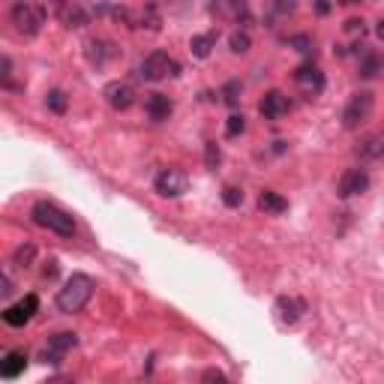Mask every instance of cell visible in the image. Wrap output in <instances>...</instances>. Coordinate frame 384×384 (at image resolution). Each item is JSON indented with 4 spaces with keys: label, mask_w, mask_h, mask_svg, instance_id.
Returning a JSON list of instances; mask_svg holds the SVG:
<instances>
[{
    "label": "cell",
    "mask_w": 384,
    "mask_h": 384,
    "mask_svg": "<svg viewBox=\"0 0 384 384\" xmlns=\"http://www.w3.org/2000/svg\"><path fill=\"white\" fill-rule=\"evenodd\" d=\"M48 3H54V6H64V3H69V0H48Z\"/></svg>",
    "instance_id": "ab89813d"
},
{
    "label": "cell",
    "mask_w": 384,
    "mask_h": 384,
    "mask_svg": "<svg viewBox=\"0 0 384 384\" xmlns=\"http://www.w3.org/2000/svg\"><path fill=\"white\" fill-rule=\"evenodd\" d=\"M219 165H222V150H219L216 141H207V145H205V168L216 171Z\"/></svg>",
    "instance_id": "f546056e"
},
{
    "label": "cell",
    "mask_w": 384,
    "mask_h": 384,
    "mask_svg": "<svg viewBox=\"0 0 384 384\" xmlns=\"http://www.w3.org/2000/svg\"><path fill=\"white\" fill-rule=\"evenodd\" d=\"M117 54H120L117 45L108 43V39H103V36H90L87 43H84V57H87V64L96 66V69H103L108 60H115Z\"/></svg>",
    "instance_id": "7c38bea8"
},
{
    "label": "cell",
    "mask_w": 384,
    "mask_h": 384,
    "mask_svg": "<svg viewBox=\"0 0 384 384\" xmlns=\"http://www.w3.org/2000/svg\"><path fill=\"white\" fill-rule=\"evenodd\" d=\"M207 13H210V18H216V22H228V24H246L249 22L246 0H210Z\"/></svg>",
    "instance_id": "ba28073f"
},
{
    "label": "cell",
    "mask_w": 384,
    "mask_h": 384,
    "mask_svg": "<svg viewBox=\"0 0 384 384\" xmlns=\"http://www.w3.org/2000/svg\"><path fill=\"white\" fill-rule=\"evenodd\" d=\"M367 189H369V175H367V168H348V171H342V177L337 180V195H339V198L363 195Z\"/></svg>",
    "instance_id": "30bf717a"
},
{
    "label": "cell",
    "mask_w": 384,
    "mask_h": 384,
    "mask_svg": "<svg viewBox=\"0 0 384 384\" xmlns=\"http://www.w3.org/2000/svg\"><path fill=\"white\" fill-rule=\"evenodd\" d=\"M363 18H348L346 22V34H355V36H363Z\"/></svg>",
    "instance_id": "d6a6232c"
},
{
    "label": "cell",
    "mask_w": 384,
    "mask_h": 384,
    "mask_svg": "<svg viewBox=\"0 0 384 384\" xmlns=\"http://www.w3.org/2000/svg\"><path fill=\"white\" fill-rule=\"evenodd\" d=\"M270 9H274L276 15H291L297 9L295 0H270Z\"/></svg>",
    "instance_id": "1f68e13d"
},
{
    "label": "cell",
    "mask_w": 384,
    "mask_h": 384,
    "mask_svg": "<svg viewBox=\"0 0 384 384\" xmlns=\"http://www.w3.org/2000/svg\"><path fill=\"white\" fill-rule=\"evenodd\" d=\"M214 48H216V34H214V30H210V34H195L189 39V52H192V57H198V60L210 57Z\"/></svg>",
    "instance_id": "7402d4cb"
},
{
    "label": "cell",
    "mask_w": 384,
    "mask_h": 384,
    "mask_svg": "<svg viewBox=\"0 0 384 384\" xmlns=\"http://www.w3.org/2000/svg\"><path fill=\"white\" fill-rule=\"evenodd\" d=\"M154 189H156V195H163V198H180L189 189V177H186V171H180V168H163L154 177Z\"/></svg>",
    "instance_id": "8992f818"
},
{
    "label": "cell",
    "mask_w": 384,
    "mask_h": 384,
    "mask_svg": "<svg viewBox=\"0 0 384 384\" xmlns=\"http://www.w3.org/2000/svg\"><path fill=\"white\" fill-rule=\"evenodd\" d=\"M228 48L235 54H246L249 48H252V36L246 34V30H235V34L228 36Z\"/></svg>",
    "instance_id": "484cf974"
},
{
    "label": "cell",
    "mask_w": 384,
    "mask_h": 384,
    "mask_svg": "<svg viewBox=\"0 0 384 384\" xmlns=\"http://www.w3.org/2000/svg\"><path fill=\"white\" fill-rule=\"evenodd\" d=\"M288 48H295V52H300L303 57H309L316 43H312L309 34H295V36H288Z\"/></svg>",
    "instance_id": "83f0119b"
},
{
    "label": "cell",
    "mask_w": 384,
    "mask_h": 384,
    "mask_svg": "<svg viewBox=\"0 0 384 384\" xmlns=\"http://www.w3.org/2000/svg\"><path fill=\"white\" fill-rule=\"evenodd\" d=\"M258 210H265V214H270V216H282L288 210V198H282L274 189H265L258 195Z\"/></svg>",
    "instance_id": "d6986e66"
},
{
    "label": "cell",
    "mask_w": 384,
    "mask_h": 384,
    "mask_svg": "<svg viewBox=\"0 0 384 384\" xmlns=\"http://www.w3.org/2000/svg\"><path fill=\"white\" fill-rule=\"evenodd\" d=\"M45 108L52 111V115H66V108H69V96L64 94V90H48L45 94Z\"/></svg>",
    "instance_id": "d4e9b609"
},
{
    "label": "cell",
    "mask_w": 384,
    "mask_h": 384,
    "mask_svg": "<svg viewBox=\"0 0 384 384\" xmlns=\"http://www.w3.org/2000/svg\"><path fill=\"white\" fill-rule=\"evenodd\" d=\"M246 133V117L240 115V111H235L228 120H226V138H237Z\"/></svg>",
    "instance_id": "f1b7e54d"
},
{
    "label": "cell",
    "mask_w": 384,
    "mask_h": 384,
    "mask_svg": "<svg viewBox=\"0 0 384 384\" xmlns=\"http://www.w3.org/2000/svg\"><path fill=\"white\" fill-rule=\"evenodd\" d=\"M78 346V337L75 333H69V330H64V333H54V337H48V346L43 348V363H52V367H60L64 363V357L69 355Z\"/></svg>",
    "instance_id": "9c48e42d"
},
{
    "label": "cell",
    "mask_w": 384,
    "mask_h": 384,
    "mask_svg": "<svg viewBox=\"0 0 384 384\" xmlns=\"http://www.w3.org/2000/svg\"><path fill=\"white\" fill-rule=\"evenodd\" d=\"M9 18H13V24L22 36H36L45 24V6L39 0H13Z\"/></svg>",
    "instance_id": "3957f363"
},
{
    "label": "cell",
    "mask_w": 384,
    "mask_h": 384,
    "mask_svg": "<svg viewBox=\"0 0 384 384\" xmlns=\"http://www.w3.org/2000/svg\"><path fill=\"white\" fill-rule=\"evenodd\" d=\"M180 64L165 52H154L138 64V78L141 82H163V78H177Z\"/></svg>",
    "instance_id": "277c9868"
},
{
    "label": "cell",
    "mask_w": 384,
    "mask_h": 384,
    "mask_svg": "<svg viewBox=\"0 0 384 384\" xmlns=\"http://www.w3.org/2000/svg\"><path fill=\"white\" fill-rule=\"evenodd\" d=\"M103 96H105L108 108H115V111H126L135 105V87L126 82H108L103 87Z\"/></svg>",
    "instance_id": "4fadbf2b"
},
{
    "label": "cell",
    "mask_w": 384,
    "mask_h": 384,
    "mask_svg": "<svg viewBox=\"0 0 384 384\" xmlns=\"http://www.w3.org/2000/svg\"><path fill=\"white\" fill-rule=\"evenodd\" d=\"M94 291H96V282L94 276H87V274H73L66 282H64V288H57V309L64 312V316H75V312H82L90 297H94Z\"/></svg>",
    "instance_id": "6da1fadb"
},
{
    "label": "cell",
    "mask_w": 384,
    "mask_h": 384,
    "mask_svg": "<svg viewBox=\"0 0 384 384\" xmlns=\"http://www.w3.org/2000/svg\"><path fill=\"white\" fill-rule=\"evenodd\" d=\"M307 312V303H303L300 297H288V295H279L276 303H274V316L282 327H291V325H297L300 316Z\"/></svg>",
    "instance_id": "5bb4252c"
},
{
    "label": "cell",
    "mask_w": 384,
    "mask_h": 384,
    "mask_svg": "<svg viewBox=\"0 0 384 384\" xmlns=\"http://www.w3.org/2000/svg\"><path fill=\"white\" fill-rule=\"evenodd\" d=\"M325 84H327V78H325V73H321L316 64H300V66L295 69V87H297L307 99L321 96Z\"/></svg>",
    "instance_id": "52a82bcc"
},
{
    "label": "cell",
    "mask_w": 384,
    "mask_h": 384,
    "mask_svg": "<svg viewBox=\"0 0 384 384\" xmlns=\"http://www.w3.org/2000/svg\"><path fill=\"white\" fill-rule=\"evenodd\" d=\"M274 154H286V141H274Z\"/></svg>",
    "instance_id": "f35d334b"
},
{
    "label": "cell",
    "mask_w": 384,
    "mask_h": 384,
    "mask_svg": "<svg viewBox=\"0 0 384 384\" xmlns=\"http://www.w3.org/2000/svg\"><path fill=\"white\" fill-rule=\"evenodd\" d=\"M355 154L360 163H378V159H384V135H378V133L363 135L355 145Z\"/></svg>",
    "instance_id": "2e32d148"
},
{
    "label": "cell",
    "mask_w": 384,
    "mask_h": 384,
    "mask_svg": "<svg viewBox=\"0 0 384 384\" xmlns=\"http://www.w3.org/2000/svg\"><path fill=\"white\" fill-rule=\"evenodd\" d=\"M222 205H226V207H240V205H244V189H240V186H226V189H222Z\"/></svg>",
    "instance_id": "4dcf8cb0"
},
{
    "label": "cell",
    "mask_w": 384,
    "mask_h": 384,
    "mask_svg": "<svg viewBox=\"0 0 384 384\" xmlns=\"http://www.w3.org/2000/svg\"><path fill=\"white\" fill-rule=\"evenodd\" d=\"M312 6H316V13H318V15H327L330 9H333L330 0H312Z\"/></svg>",
    "instance_id": "836d02e7"
},
{
    "label": "cell",
    "mask_w": 384,
    "mask_h": 384,
    "mask_svg": "<svg viewBox=\"0 0 384 384\" xmlns=\"http://www.w3.org/2000/svg\"><path fill=\"white\" fill-rule=\"evenodd\" d=\"M60 22H64L66 27H84V24L90 22V15H87L78 3H73V0H69V3L60 6Z\"/></svg>",
    "instance_id": "603a6c76"
},
{
    "label": "cell",
    "mask_w": 384,
    "mask_h": 384,
    "mask_svg": "<svg viewBox=\"0 0 384 384\" xmlns=\"http://www.w3.org/2000/svg\"><path fill=\"white\" fill-rule=\"evenodd\" d=\"M36 312H39V297L36 295H24L18 303H13V307L3 309V321L9 327H24Z\"/></svg>",
    "instance_id": "8fae6325"
},
{
    "label": "cell",
    "mask_w": 384,
    "mask_h": 384,
    "mask_svg": "<svg viewBox=\"0 0 384 384\" xmlns=\"http://www.w3.org/2000/svg\"><path fill=\"white\" fill-rule=\"evenodd\" d=\"M357 73H360V78H378L384 73V57L378 52H363L360 64H357Z\"/></svg>",
    "instance_id": "ffe728a7"
},
{
    "label": "cell",
    "mask_w": 384,
    "mask_h": 384,
    "mask_svg": "<svg viewBox=\"0 0 384 384\" xmlns=\"http://www.w3.org/2000/svg\"><path fill=\"white\" fill-rule=\"evenodd\" d=\"M24 369H27V355H24V351H9V355L0 360V376H3L6 381L18 378Z\"/></svg>",
    "instance_id": "ac0fdd59"
},
{
    "label": "cell",
    "mask_w": 384,
    "mask_h": 384,
    "mask_svg": "<svg viewBox=\"0 0 384 384\" xmlns=\"http://www.w3.org/2000/svg\"><path fill=\"white\" fill-rule=\"evenodd\" d=\"M34 258H36V246L34 244H22L15 249V256H13V265L15 267H30V265H34Z\"/></svg>",
    "instance_id": "4316f807"
},
{
    "label": "cell",
    "mask_w": 384,
    "mask_h": 384,
    "mask_svg": "<svg viewBox=\"0 0 384 384\" xmlns=\"http://www.w3.org/2000/svg\"><path fill=\"white\" fill-rule=\"evenodd\" d=\"M372 108H376V96H372L369 90H357V94H351L346 108H342V126H346V129H360L372 117Z\"/></svg>",
    "instance_id": "5b68a950"
},
{
    "label": "cell",
    "mask_w": 384,
    "mask_h": 384,
    "mask_svg": "<svg viewBox=\"0 0 384 384\" xmlns=\"http://www.w3.org/2000/svg\"><path fill=\"white\" fill-rule=\"evenodd\" d=\"M145 111H147V117L154 120V124H163V120L171 117V111H175V103L165 96V94H150L145 99Z\"/></svg>",
    "instance_id": "e0dca14e"
},
{
    "label": "cell",
    "mask_w": 384,
    "mask_h": 384,
    "mask_svg": "<svg viewBox=\"0 0 384 384\" xmlns=\"http://www.w3.org/2000/svg\"><path fill=\"white\" fill-rule=\"evenodd\" d=\"M0 291H3V295L13 291V276H9V274H3V288H0Z\"/></svg>",
    "instance_id": "8d00e7d4"
},
{
    "label": "cell",
    "mask_w": 384,
    "mask_h": 384,
    "mask_svg": "<svg viewBox=\"0 0 384 384\" xmlns=\"http://www.w3.org/2000/svg\"><path fill=\"white\" fill-rule=\"evenodd\" d=\"M30 219L36 222L39 228H48L54 231L60 237H73L75 235V219L66 214V210H60L52 201H36L34 210H30Z\"/></svg>",
    "instance_id": "7a4b0ae2"
},
{
    "label": "cell",
    "mask_w": 384,
    "mask_h": 384,
    "mask_svg": "<svg viewBox=\"0 0 384 384\" xmlns=\"http://www.w3.org/2000/svg\"><path fill=\"white\" fill-rule=\"evenodd\" d=\"M342 3H363V0H342Z\"/></svg>",
    "instance_id": "60d3db41"
},
{
    "label": "cell",
    "mask_w": 384,
    "mask_h": 384,
    "mask_svg": "<svg viewBox=\"0 0 384 384\" xmlns=\"http://www.w3.org/2000/svg\"><path fill=\"white\" fill-rule=\"evenodd\" d=\"M219 96H222V103H226L228 108H237V105H240V99H244V84H240L237 78H231V82L222 84Z\"/></svg>",
    "instance_id": "cb8c5ba5"
},
{
    "label": "cell",
    "mask_w": 384,
    "mask_h": 384,
    "mask_svg": "<svg viewBox=\"0 0 384 384\" xmlns=\"http://www.w3.org/2000/svg\"><path fill=\"white\" fill-rule=\"evenodd\" d=\"M133 27H147V30H163V15H159L156 3H147L145 9H138V15H133Z\"/></svg>",
    "instance_id": "44dd1931"
},
{
    "label": "cell",
    "mask_w": 384,
    "mask_h": 384,
    "mask_svg": "<svg viewBox=\"0 0 384 384\" xmlns=\"http://www.w3.org/2000/svg\"><path fill=\"white\" fill-rule=\"evenodd\" d=\"M258 111H261V117L265 120H279L282 115H288L291 111V99L282 94V90H267V94L261 96V103H258Z\"/></svg>",
    "instance_id": "9a60e30c"
},
{
    "label": "cell",
    "mask_w": 384,
    "mask_h": 384,
    "mask_svg": "<svg viewBox=\"0 0 384 384\" xmlns=\"http://www.w3.org/2000/svg\"><path fill=\"white\" fill-rule=\"evenodd\" d=\"M214 378H216V381H228L226 376H222V372H216V369H207V372H205V381H214Z\"/></svg>",
    "instance_id": "d590c367"
},
{
    "label": "cell",
    "mask_w": 384,
    "mask_h": 384,
    "mask_svg": "<svg viewBox=\"0 0 384 384\" xmlns=\"http://www.w3.org/2000/svg\"><path fill=\"white\" fill-rule=\"evenodd\" d=\"M376 36L384 43V18H378V27H376Z\"/></svg>",
    "instance_id": "74e56055"
},
{
    "label": "cell",
    "mask_w": 384,
    "mask_h": 384,
    "mask_svg": "<svg viewBox=\"0 0 384 384\" xmlns=\"http://www.w3.org/2000/svg\"><path fill=\"white\" fill-rule=\"evenodd\" d=\"M57 270H60V265L52 258V261H48V267L43 270V279H54V276H57Z\"/></svg>",
    "instance_id": "e575fe53"
}]
</instances>
